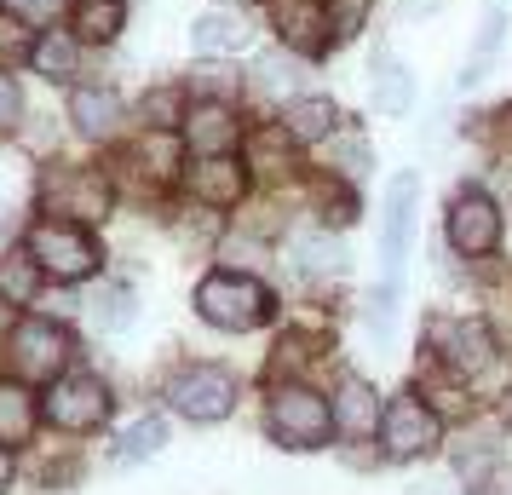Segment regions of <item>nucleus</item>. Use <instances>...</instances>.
Masks as SVG:
<instances>
[{
    "instance_id": "nucleus-4",
    "label": "nucleus",
    "mask_w": 512,
    "mask_h": 495,
    "mask_svg": "<svg viewBox=\"0 0 512 495\" xmlns=\"http://www.w3.org/2000/svg\"><path fill=\"white\" fill-rule=\"evenodd\" d=\"M265 426H271V438L282 449H323L328 432H334V403L323 392L300 386V380H288L265 403Z\"/></svg>"
},
{
    "instance_id": "nucleus-11",
    "label": "nucleus",
    "mask_w": 512,
    "mask_h": 495,
    "mask_svg": "<svg viewBox=\"0 0 512 495\" xmlns=\"http://www.w3.org/2000/svg\"><path fill=\"white\" fill-rule=\"evenodd\" d=\"M449 242L461 248L466 260H484V254L501 248V213H495V202L484 190H461L449 202Z\"/></svg>"
},
{
    "instance_id": "nucleus-25",
    "label": "nucleus",
    "mask_w": 512,
    "mask_h": 495,
    "mask_svg": "<svg viewBox=\"0 0 512 495\" xmlns=\"http://www.w3.org/2000/svg\"><path fill=\"white\" fill-rule=\"evenodd\" d=\"M294 133L288 127H265V133H254V167L265 173V179H282L288 167H294Z\"/></svg>"
},
{
    "instance_id": "nucleus-19",
    "label": "nucleus",
    "mask_w": 512,
    "mask_h": 495,
    "mask_svg": "<svg viewBox=\"0 0 512 495\" xmlns=\"http://www.w3.org/2000/svg\"><path fill=\"white\" fill-rule=\"evenodd\" d=\"M70 29L87 47H104L127 29V0H70Z\"/></svg>"
},
{
    "instance_id": "nucleus-34",
    "label": "nucleus",
    "mask_w": 512,
    "mask_h": 495,
    "mask_svg": "<svg viewBox=\"0 0 512 495\" xmlns=\"http://www.w3.org/2000/svg\"><path fill=\"white\" fill-rule=\"evenodd\" d=\"M374 0H328V24H334V35H357V24L369 18Z\"/></svg>"
},
{
    "instance_id": "nucleus-15",
    "label": "nucleus",
    "mask_w": 512,
    "mask_h": 495,
    "mask_svg": "<svg viewBox=\"0 0 512 495\" xmlns=\"http://www.w3.org/2000/svg\"><path fill=\"white\" fill-rule=\"evenodd\" d=\"M328 403H334V426H340L346 438H369L374 426H380V398H374L369 380L346 375L340 380V392H334Z\"/></svg>"
},
{
    "instance_id": "nucleus-2",
    "label": "nucleus",
    "mask_w": 512,
    "mask_h": 495,
    "mask_svg": "<svg viewBox=\"0 0 512 495\" xmlns=\"http://www.w3.org/2000/svg\"><path fill=\"white\" fill-rule=\"evenodd\" d=\"M35 202H41V213H52V219H75V225H98L104 213H110V202H116V190H110V179L98 173V167H41V179H35Z\"/></svg>"
},
{
    "instance_id": "nucleus-24",
    "label": "nucleus",
    "mask_w": 512,
    "mask_h": 495,
    "mask_svg": "<svg viewBox=\"0 0 512 495\" xmlns=\"http://www.w3.org/2000/svg\"><path fill=\"white\" fill-rule=\"evenodd\" d=\"M374 110H386V116H403L409 110V70L392 64L386 52L374 58Z\"/></svg>"
},
{
    "instance_id": "nucleus-37",
    "label": "nucleus",
    "mask_w": 512,
    "mask_h": 495,
    "mask_svg": "<svg viewBox=\"0 0 512 495\" xmlns=\"http://www.w3.org/2000/svg\"><path fill=\"white\" fill-rule=\"evenodd\" d=\"M6 484H12V449L0 444V495H6Z\"/></svg>"
},
{
    "instance_id": "nucleus-21",
    "label": "nucleus",
    "mask_w": 512,
    "mask_h": 495,
    "mask_svg": "<svg viewBox=\"0 0 512 495\" xmlns=\"http://www.w3.org/2000/svg\"><path fill=\"white\" fill-rule=\"evenodd\" d=\"M248 35H254V29L242 24L236 12H202L196 29H190V41H196L202 58H213V52H242L248 47Z\"/></svg>"
},
{
    "instance_id": "nucleus-22",
    "label": "nucleus",
    "mask_w": 512,
    "mask_h": 495,
    "mask_svg": "<svg viewBox=\"0 0 512 495\" xmlns=\"http://www.w3.org/2000/svg\"><path fill=\"white\" fill-rule=\"evenodd\" d=\"M41 277H47V271L35 265L29 248H24V254H6V260H0V300H6V306H35Z\"/></svg>"
},
{
    "instance_id": "nucleus-38",
    "label": "nucleus",
    "mask_w": 512,
    "mask_h": 495,
    "mask_svg": "<svg viewBox=\"0 0 512 495\" xmlns=\"http://www.w3.org/2000/svg\"><path fill=\"white\" fill-rule=\"evenodd\" d=\"M6 311H12V306H6V300H0V329H6Z\"/></svg>"
},
{
    "instance_id": "nucleus-17",
    "label": "nucleus",
    "mask_w": 512,
    "mask_h": 495,
    "mask_svg": "<svg viewBox=\"0 0 512 495\" xmlns=\"http://www.w3.org/2000/svg\"><path fill=\"white\" fill-rule=\"evenodd\" d=\"M35 421H41V403L24 380H0V444L18 449L35 438Z\"/></svg>"
},
{
    "instance_id": "nucleus-7",
    "label": "nucleus",
    "mask_w": 512,
    "mask_h": 495,
    "mask_svg": "<svg viewBox=\"0 0 512 495\" xmlns=\"http://www.w3.org/2000/svg\"><path fill=\"white\" fill-rule=\"evenodd\" d=\"M443 438V421L438 409L426 398H392L386 403V415H380V444H386V455L392 461H415V455H432Z\"/></svg>"
},
{
    "instance_id": "nucleus-3",
    "label": "nucleus",
    "mask_w": 512,
    "mask_h": 495,
    "mask_svg": "<svg viewBox=\"0 0 512 495\" xmlns=\"http://www.w3.org/2000/svg\"><path fill=\"white\" fill-rule=\"evenodd\" d=\"M24 248L35 254V265L47 271V277H58V283H87V277H98V265H104V254H98V242L75 219H35L24 236Z\"/></svg>"
},
{
    "instance_id": "nucleus-30",
    "label": "nucleus",
    "mask_w": 512,
    "mask_h": 495,
    "mask_svg": "<svg viewBox=\"0 0 512 495\" xmlns=\"http://www.w3.org/2000/svg\"><path fill=\"white\" fill-rule=\"evenodd\" d=\"M139 116L150 121V127H173V121H185V93H179V87H150V93L139 98Z\"/></svg>"
},
{
    "instance_id": "nucleus-35",
    "label": "nucleus",
    "mask_w": 512,
    "mask_h": 495,
    "mask_svg": "<svg viewBox=\"0 0 512 495\" xmlns=\"http://www.w3.org/2000/svg\"><path fill=\"white\" fill-rule=\"evenodd\" d=\"M58 6H64V0H0V12H12V18H24V24H52Z\"/></svg>"
},
{
    "instance_id": "nucleus-32",
    "label": "nucleus",
    "mask_w": 512,
    "mask_h": 495,
    "mask_svg": "<svg viewBox=\"0 0 512 495\" xmlns=\"http://www.w3.org/2000/svg\"><path fill=\"white\" fill-rule=\"evenodd\" d=\"M24 121V87H18V75L0 64V133H12Z\"/></svg>"
},
{
    "instance_id": "nucleus-5",
    "label": "nucleus",
    "mask_w": 512,
    "mask_h": 495,
    "mask_svg": "<svg viewBox=\"0 0 512 495\" xmlns=\"http://www.w3.org/2000/svg\"><path fill=\"white\" fill-rule=\"evenodd\" d=\"M167 403H173L185 421L213 426L236 409V380H231V369H219V363H185V369H173V380H167Z\"/></svg>"
},
{
    "instance_id": "nucleus-6",
    "label": "nucleus",
    "mask_w": 512,
    "mask_h": 495,
    "mask_svg": "<svg viewBox=\"0 0 512 495\" xmlns=\"http://www.w3.org/2000/svg\"><path fill=\"white\" fill-rule=\"evenodd\" d=\"M110 386L98 375H58L41 398V421L58 426V432H98L110 421Z\"/></svg>"
},
{
    "instance_id": "nucleus-28",
    "label": "nucleus",
    "mask_w": 512,
    "mask_h": 495,
    "mask_svg": "<svg viewBox=\"0 0 512 495\" xmlns=\"http://www.w3.org/2000/svg\"><path fill=\"white\" fill-rule=\"evenodd\" d=\"M294 254H300L305 277H334V271H340V260H346V254H340V242H334V236H323V231L300 236V242H294Z\"/></svg>"
},
{
    "instance_id": "nucleus-10",
    "label": "nucleus",
    "mask_w": 512,
    "mask_h": 495,
    "mask_svg": "<svg viewBox=\"0 0 512 495\" xmlns=\"http://www.w3.org/2000/svg\"><path fill=\"white\" fill-rule=\"evenodd\" d=\"M415 173H397L386 190V225H380V288H397L403 260H409V231H415Z\"/></svg>"
},
{
    "instance_id": "nucleus-9",
    "label": "nucleus",
    "mask_w": 512,
    "mask_h": 495,
    "mask_svg": "<svg viewBox=\"0 0 512 495\" xmlns=\"http://www.w3.org/2000/svg\"><path fill=\"white\" fill-rule=\"evenodd\" d=\"M432 352L443 357L449 375L472 380L495 363V334H489L478 317H443V323H432Z\"/></svg>"
},
{
    "instance_id": "nucleus-1",
    "label": "nucleus",
    "mask_w": 512,
    "mask_h": 495,
    "mask_svg": "<svg viewBox=\"0 0 512 495\" xmlns=\"http://www.w3.org/2000/svg\"><path fill=\"white\" fill-rule=\"evenodd\" d=\"M271 311H277L271 288L259 283V277H248V271H208L196 283V317L225 334L259 329V323H271Z\"/></svg>"
},
{
    "instance_id": "nucleus-27",
    "label": "nucleus",
    "mask_w": 512,
    "mask_h": 495,
    "mask_svg": "<svg viewBox=\"0 0 512 495\" xmlns=\"http://www.w3.org/2000/svg\"><path fill=\"white\" fill-rule=\"evenodd\" d=\"M328 162L340 167V179H357V173H369L374 167V150H369V139L363 133H328Z\"/></svg>"
},
{
    "instance_id": "nucleus-14",
    "label": "nucleus",
    "mask_w": 512,
    "mask_h": 495,
    "mask_svg": "<svg viewBox=\"0 0 512 495\" xmlns=\"http://www.w3.org/2000/svg\"><path fill=\"white\" fill-rule=\"evenodd\" d=\"M242 127H236L231 104L225 98H196V110L185 116V144L196 156H231Z\"/></svg>"
},
{
    "instance_id": "nucleus-13",
    "label": "nucleus",
    "mask_w": 512,
    "mask_h": 495,
    "mask_svg": "<svg viewBox=\"0 0 512 495\" xmlns=\"http://www.w3.org/2000/svg\"><path fill=\"white\" fill-rule=\"evenodd\" d=\"M271 29L288 52H323L328 41V6L323 0H271Z\"/></svg>"
},
{
    "instance_id": "nucleus-33",
    "label": "nucleus",
    "mask_w": 512,
    "mask_h": 495,
    "mask_svg": "<svg viewBox=\"0 0 512 495\" xmlns=\"http://www.w3.org/2000/svg\"><path fill=\"white\" fill-rule=\"evenodd\" d=\"M121 323H133V294H127V288H104V300H98V329H121Z\"/></svg>"
},
{
    "instance_id": "nucleus-16",
    "label": "nucleus",
    "mask_w": 512,
    "mask_h": 495,
    "mask_svg": "<svg viewBox=\"0 0 512 495\" xmlns=\"http://www.w3.org/2000/svg\"><path fill=\"white\" fill-rule=\"evenodd\" d=\"M121 98L110 93V87H81V93L70 98V121H75V133L81 139H116V127H121Z\"/></svg>"
},
{
    "instance_id": "nucleus-31",
    "label": "nucleus",
    "mask_w": 512,
    "mask_h": 495,
    "mask_svg": "<svg viewBox=\"0 0 512 495\" xmlns=\"http://www.w3.org/2000/svg\"><path fill=\"white\" fill-rule=\"evenodd\" d=\"M190 87H196L202 98H231L236 93V70L231 64H196V70H190Z\"/></svg>"
},
{
    "instance_id": "nucleus-18",
    "label": "nucleus",
    "mask_w": 512,
    "mask_h": 495,
    "mask_svg": "<svg viewBox=\"0 0 512 495\" xmlns=\"http://www.w3.org/2000/svg\"><path fill=\"white\" fill-rule=\"evenodd\" d=\"M81 35L75 29H47L41 41H35V52H29V64H35V75H47V81H75L81 75Z\"/></svg>"
},
{
    "instance_id": "nucleus-39",
    "label": "nucleus",
    "mask_w": 512,
    "mask_h": 495,
    "mask_svg": "<svg viewBox=\"0 0 512 495\" xmlns=\"http://www.w3.org/2000/svg\"><path fill=\"white\" fill-rule=\"evenodd\" d=\"M0 242H6V225H0Z\"/></svg>"
},
{
    "instance_id": "nucleus-23",
    "label": "nucleus",
    "mask_w": 512,
    "mask_h": 495,
    "mask_svg": "<svg viewBox=\"0 0 512 495\" xmlns=\"http://www.w3.org/2000/svg\"><path fill=\"white\" fill-rule=\"evenodd\" d=\"M501 35H507V12H501V6H489L484 24H478V41H472V58H466V70H461V87L484 81L489 58H495V47H501Z\"/></svg>"
},
{
    "instance_id": "nucleus-20",
    "label": "nucleus",
    "mask_w": 512,
    "mask_h": 495,
    "mask_svg": "<svg viewBox=\"0 0 512 495\" xmlns=\"http://www.w3.org/2000/svg\"><path fill=\"white\" fill-rule=\"evenodd\" d=\"M334 121H340V110H334L328 98H317V93L288 98V110H282V127H288L300 144H323L328 133H334Z\"/></svg>"
},
{
    "instance_id": "nucleus-26",
    "label": "nucleus",
    "mask_w": 512,
    "mask_h": 495,
    "mask_svg": "<svg viewBox=\"0 0 512 495\" xmlns=\"http://www.w3.org/2000/svg\"><path fill=\"white\" fill-rule=\"evenodd\" d=\"M162 444H167V421H162V415H144V421L127 426V438H121L116 461H121V467H139V461H150Z\"/></svg>"
},
{
    "instance_id": "nucleus-8",
    "label": "nucleus",
    "mask_w": 512,
    "mask_h": 495,
    "mask_svg": "<svg viewBox=\"0 0 512 495\" xmlns=\"http://www.w3.org/2000/svg\"><path fill=\"white\" fill-rule=\"evenodd\" d=\"M6 346H12L18 380H58L64 363H70V329H64V323H47V317L18 323V329L6 334Z\"/></svg>"
},
{
    "instance_id": "nucleus-12",
    "label": "nucleus",
    "mask_w": 512,
    "mask_h": 495,
    "mask_svg": "<svg viewBox=\"0 0 512 495\" xmlns=\"http://www.w3.org/2000/svg\"><path fill=\"white\" fill-rule=\"evenodd\" d=\"M185 190L202 208H236L248 196V167L231 156H196V167L185 173Z\"/></svg>"
},
{
    "instance_id": "nucleus-36",
    "label": "nucleus",
    "mask_w": 512,
    "mask_h": 495,
    "mask_svg": "<svg viewBox=\"0 0 512 495\" xmlns=\"http://www.w3.org/2000/svg\"><path fill=\"white\" fill-rule=\"evenodd\" d=\"M409 495H461V490H449L443 478H432V484H415V490H409Z\"/></svg>"
},
{
    "instance_id": "nucleus-29",
    "label": "nucleus",
    "mask_w": 512,
    "mask_h": 495,
    "mask_svg": "<svg viewBox=\"0 0 512 495\" xmlns=\"http://www.w3.org/2000/svg\"><path fill=\"white\" fill-rule=\"evenodd\" d=\"M294 81H300V64H294V52H271V58H259L254 87H259L265 98H271V93H294Z\"/></svg>"
}]
</instances>
